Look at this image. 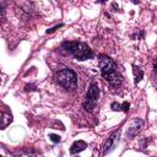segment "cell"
<instances>
[{
    "mask_svg": "<svg viewBox=\"0 0 157 157\" xmlns=\"http://www.w3.org/2000/svg\"><path fill=\"white\" fill-rule=\"evenodd\" d=\"M98 64H99V67H101L102 76L108 81V83L110 86L117 87L121 83V75L118 72L114 61L109 56L101 55L98 58Z\"/></svg>",
    "mask_w": 157,
    "mask_h": 157,
    "instance_id": "cell-1",
    "label": "cell"
},
{
    "mask_svg": "<svg viewBox=\"0 0 157 157\" xmlns=\"http://www.w3.org/2000/svg\"><path fill=\"white\" fill-rule=\"evenodd\" d=\"M63 48L71 53L77 60H87L93 56V53L91 48L81 42H65L63 43Z\"/></svg>",
    "mask_w": 157,
    "mask_h": 157,
    "instance_id": "cell-2",
    "label": "cell"
},
{
    "mask_svg": "<svg viewBox=\"0 0 157 157\" xmlns=\"http://www.w3.org/2000/svg\"><path fill=\"white\" fill-rule=\"evenodd\" d=\"M55 81L66 90L74 91L77 87V76L71 69H63L55 75Z\"/></svg>",
    "mask_w": 157,
    "mask_h": 157,
    "instance_id": "cell-3",
    "label": "cell"
},
{
    "mask_svg": "<svg viewBox=\"0 0 157 157\" xmlns=\"http://www.w3.org/2000/svg\"><path fill=\"white\" fill-rule=\"evenodd\" d=\"M99 97V90H98V85L97 83H92L86 93V99L83 103V108L87 112H92V109L94 108L97 101Z\"/></svg>",
    "mask_w": 157,
    "mask_h": 157,
    "instance_id": "cell-4",
    "label": "cell"
},
{
    "mask_svg": "<svg viewBox=\"0 0 157 157\" xmlns=\"http://www.w3.org/2000/svg\"><path fill=\"white\" fill-rule=\"evenodd\" d=\"M119 135H120V131H115V132H113L109 137H108V140L105 141V144H104V153H107V152H109L110 150H113L114 147H115V144H117V141L119 140Z\"/></svg>",
    "mask_w": 157,
    "mask_h": 157,
    "instance_id": "cell-5",
    "label": "cell"
},
{
    "mask_svg": "<svg viewBox=\"0 0 157 157\" xmlns=\"http://www.w3.org/2000/svg\"><path fill=\"white\" fill-rule=\"evenodd\" d=\"M142 125H144L142 120H140V119H135V120L132 121V124L130 125L129 130H128V136H129V137H134V136L141 130Z\"/></svg>",
    "mask_w": 157,
    "mask_h": 157,
    "instance_id": "cell-6",
    "label": "cell"
},
{
    "mask_svg": "<svg viewBox=\"0 0 157 157\" xmlns=\"http://www.w3.org/2000/svg\"><path fill=\"white\" fill-rule=\"evenodd\" d=\"M86 147H87V145H86V142H85V141H82V140L75 141V142L72 144L71 148H70V153H72V155H74V153H78V152L83 151Z\"/></svg>",
    "mask_w": 157,
    "mask_h": 157,
    "instance_id": "cell-7",
    "label": "cell"
},
{
    "mask_svg": "<svg viewBox=\"0 0 157 157\" xmlns=\"http://www.w3.org/2000/svg\"><path fill=\"white\" fill-rule=\"evenodd\" d=\"M132 72H134V76H135V83H139L142 80V77H144L142 70L140 67H137L136 65H134L132 66Z\"/></svg>",
    "mask_w": 157,
    "mask_h": 157,
    "instance_id": "cell-8",
    "label": "cell"
},
{
    "mask_svg": "<svg viewBox=\"0 0 157 157\" xmlns=\"http://www.w3.org/2000/svg\"><path fill=\"white\" fill-rule=\"evenodd\" d=\"M11 121H12V115L10 113H4L1 118V129L6 128Z\"/></svg>",
    "mask_w": 157,
    "mask_h": 157,
    "instance_id": "cell-9",
    "label": "cell"
},
{
    "mask_svg": "<svg viewBox=\"0 0 157 157\" xmlns=\"http://www.w3.org/2000/svg\"><path fill=\"white\" fill-rule=\"evenodd\" d=\"M49 139H50L53 142H59V141H60V136H59V135H55V134H50V135H49Z\"/></svg>",
    "mask_w": 157,
    "mask_h": 157,
    "instance_id": "cell-10",
    "label": "cell"
},
{
    "mask_svg": "<svg viewBox=\"0 0 157 157\" xmlns=\"http://www.w3.org/2000/svg\"><path fill=\"white\" fill-rule=\"evenodd\" d=\"M63 26V23H59V25H56V26H54V27H52V28H49V29H47V33H53L54 31H56L58 28H60Z\"/></svg>",
    "mask_w": 157,
    "mask_h": 157,
    "instance_id": "cell-11",
    "label": "cell"
},
{
    "mask_svg": "<svg viewBox=\"0 0 157 157\" xmlns=\"http://www.w3.org/2000/svg\"><path fill=\"white\" fill-rule=\"evenodd\" d=\"M112 109L113 110H121V104L114 102V103H112Z\"/></svg>",
    "mask_w": 157,
    "mask_h": 157,
    "instance_id": "cell-12",
    "label": "cell"
},
{
    "mask_svg": "<svg viewBox=\"0 0 157 157\" xmlns=\"http://www.w3.org/2000/svg\"><path fill=\"white\" fill-rule=\"evenodd\" d=\"M129 107H130V104H129L128 102H124V103L121 104V110H124V112H128V110H129Z\"/></svg>",
    "mask_w": 157,
    "mask_h": 157,
    "instance_id": "cell-13",
    "label": "cell"
},
{
    "mask_svg": "<svg viewBox=\"0 0 157 157\" xmlns=\"http://www.w3.org/2000/svg\"><path fill=\"white\" fill-rule=\"evenodd\" d=\"M153 69H155V72L157 74V63H155V64H153Z\"/></svg>",
    "mask_w": 157,
    "mask_h": 157,
    "instance_id": "cell-14",
    "label": "cell"
},
{
    "mask_svg": "<svg viewBox=\"0 0 157 157\" xmlns=\"http://www.w3.org/2000/svg\"><path fill=\"white\" fill-rule=\"evenodd\" d=\"M23 157H40V156H33V155H29V156H23Z\"/></svg>",
    "mask_w": 157,
    "mask_h": 157,
    "instance_id": "cell-15",
    "label": "cell"
}]
</instances>
